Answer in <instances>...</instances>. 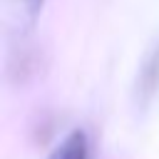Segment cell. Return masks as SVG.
<instances>
[{
	"instance_id": "obj_1",
	"label": "cell",
	"mask_w": 159,
	"mask_h": 159,
	"mask_svg": "<svg viewBox=\"0 0 159 159\" xmlns=\"http://www.w3.org/2000/svg\"><path fill=\"white\" fill-rule=\"evenodd\" d=\"M159 94V42L144 55L137 80H134V104L149 107Z\"/></svg>"
},
{
	"instance_id": "obj_2",
	"label": "cell",
	"mask_w": 159,
	"mask_h": 159,
	"mask_svg": "<svg viewBox=\"0 0 159 159\" xmlns=\"http://www.w3.org/2000/svg\"><path fill=\"white\" fill-rule=\"evenodd\" d=\"M42 7H45V0H5L7 15L17 25V30H22V32H27V30L35 27Z\"/></svg>"
},
{
	"instance_id": "obj_3",
	"label": "cell",
	"mask_w": 159,
	"mask_h": 159,
	"mask_svg": "<svg viewBox=\"0 0 159 159\" xmlns=\"http://www.w3.org/2000/svg\"><path fill=\"white\" fill-rule=\"evenodd\" d=\"M47 159H89V144H87V134L82 129L70 132Z\"/></svg>"
}]
</instances>
